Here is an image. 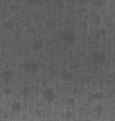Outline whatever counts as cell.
<instances>
[{
	"mask_svg": "<svg viewBox=\"0 0 115 121\" xmlns=\"http://www.w3.org/2000/svg\"><path fill=\"white\" fill-rule=\"evenodd\" d=\"M27 31H28V33H29V35H35V33H36V29H35L34 27H31V26L28 27Z\"/></svg>",
	"mask_w": 115,
	"mask_h": 121,
	"instance_id": "obj_16",
	"label": "cell"
},
{
	"mask_svg": "<svg viewBox=\"0 0 115 121\" xmlns=\"http://www.w3.org/2000/svg\"><path fill=\"white\" fill-rule=\"evenodd\" d=\"M46 27L48 30H55L56 29V22L53 21V20H48L46 22Z\"/></svg>",
	"mask_w": 115,
	"mask_h": 121,
	"instance_id": "obj_8",
	"label": "cell"
},
{
	"mask_svg": "<svg viewBox=\"0 0 115 121\" xmlns=\"http://www.w3.org/2000/svg\"><path fill=\"white\" fill-rule=\"evenodd\" d=\"M113 40L115 41V32H114V35H113Z\"/></svg>",
	"mask_w": 115,
	"mask_h": 121,
	"instance_id": "obj_26",
	"label": "cell"
},
{
	"mask_svg": "<svg viewBox=\"0 0 115 121\" xmlns=\"http://www.w3.org/2000/svg\"><path fill=\"white\" fill-rule=\"evenodd\" d=\"M93 60L96 63H98V65H102V63L106 62L107 58H106L105 53H103L102 51H96L93 53Z\"/></svg>",
	"mask_w": 115,
	"mask_h": 121,
	"instance_id": "obj_4",
	"label": "cell"
},
{
	"mask_svg": "<svg viewBox=\"0 0 115 121\" xmlns=\"http://www.w3.org/2000/svg\"><path fill=\"white\" fill-rule=\"evenodd\" d=\"M43 48H44V42H43L41 40H36V41H34V43H33V49L35 50V51H40Z\"/></svg>",
	"mask_w": 115,
	"mask_h": 121,
	"instance_id": "obj_6",
	"label": "cell"
},
{
	"mask_svg": "<svg viewBox=\"0 0 115 121\" xmlns=\"http://www.w3.org/2000/svg\"><path fill=\"white\" fill-rule=\"evenodd\" d=\"M75 102H76V101H75L74 98H68V99H67V106H71V107L74 106Z\"/></svg>",
	"mask_w": 115,
	"mask_h": 121,
	"instance_id": "obj_15",
	"label": "cell"
},
{
	"mask_svg": "<svg viewBox=\"0 0 115 121\" xmlns=\"http://www.w3.org/2000/svg\"><path fill=\"white\" fill-rule=\"evenodd\" d=\"M11 109H12V111L18 112V111H20V109H21V106H20V103L19 102H14L12 104H11Z\"/></svg>",
	"mask_w": 115,
	"mask_h": 121,
	"instance_id": "obj_11",
	"label": "cell"
},
{
	"mask_svg": "<svg viewBox=\"0 0 115 121\" xmlns=\"http://www.w3.org/2000/svg\"><path fill=\"white\" fill-rule=\"evenodd\" d=\"M112 77H113V80H114V82H115V72L112 74Z\"/></svg>",
	"mask_w": 115,
	"mask_h": 121,
	"instance_id": "obj_25",
	"label": "cell"
},
{
	"mask_svg": "<svg viewBox=\"0 0 115 121\" xmlns=\"http://www.w3.org/2000/svg\"><path fill=\"white\" fill-rule=\"evenodd\" d=\"M12 77H14V72L11 70H6V71L2 72V78L5 80H10Z\"/></svg>",
	"mask_w": 115,
	"mask_h": 121,
	"instance_id": "obj_7",
	"label": "cell"
},
{
	"mask_svg": "<svg viewBox=\"0 0 115 121\" xmlns=\"http://www.w3.org/2000/svg\"><path fill=\"white\" fill-rule=\"evenodd\" d=\"M77 1H78V4H82V6H84V4H87V0H77Z\"/></svg>",
	"mask_w": 115,
	"mask_h": 121,
	"instance_id": "obj_19",
	"label": "cell"
},
{
	"mask_svg": "<svg viewBox=\"0 0 115 121\" xmlns=\"http://www.w3.org/2000/svg\"><path fill=\"white\" fill-rule=\"evenodd\" d=\"M94 111H95L97 114H101L103 111H104V107H103V104H102V103H97L96 107H95V109H94Z\"/></svg>",
	"mask_w": 115,
	"mask_h": 121,
	"instance_id": "obj_9",
	"label": "cell"
},
{
	"mask_svg": "<svg viewBox=\"0 0 115 121\" xmlns=\"http://www.w3.org/2000/svg\"><path fill=\"white\" fill-rule=\"evenodd\" d=\"M69 118H72V112L71 111H67L66 112V119H69Z\"/></svg>",
	"mask_w": 115,
	"mask_h": 121,
	"instance_id": "obj_21",
	"label": "cell"
},
{
	"mask_svg": "<svg viewBox=\"0 0 115 121\" xmlns=\"http://www.w3.org/2000/svg\"><path fill=\"white\" fill-rule=\"evenodd\" d=\"M93 98L94 99H103V98H105V95L103 92H97V93L93 95Z\"/></svg>",
	"mask_w": 115,
	"mask_h": 121,
	"instance_id": "obj_12",
	"label": "cell"
},
{
	"mask_svg": "<svg viewBox=\"0 0 115 121\" xmlns=\"http://www.w3.org/2000/svg\"><path fill=\"white\" fill-rule=\"evenodd\" d=\"M55 6L58 8V9H64V4L60 0H55Z\"/></svg>",
	"mask_w": 115,
	"mask_h": 121,
	"instance_id": "obj_14",
	"label": "cell"
},
{
	"mask_svg": "<svg viewBox=\"0 0 115 121\" xmlns=\"http://www.w3.org/2000/svg\"><path fill=\"white\" fill-rule=\"evenodd\" d=\"M30 92H31V90H30L29 87H25V88H22V90H21V95H22V97L27 98V97H29Z\"/></svg>",
	"mask_w": 115,
	"mask_h": 121,
	"instance_id": "obj_10",
	"label": "cell"
},
{
	"mask_svg": "<svg viewBox=\"0 0 115 121\" xmlns=\"http://www.w3.org/2000/svg\"><path fill=\"white\" fill-rule=\"evenodd\" d=\"M4 1H9V0H4Z\"/></svg>",
	"mask_w": 115,
	"mask_h": 121,
	"instance_id": "obj_28",
	"label": "cell"
},
{
	"mask_svg": "<svg viewBox=\"0 0 115 121\" xmlns=\"http://www.w3.org/2000/svg\"><path fill=\"white\" fill-rule=\"evenodd\" d=\"M65 1H73V0H65Z\"/></svg>",
	"mask_w": 115,
	"mask_h": 121,
	"instance_id": "obj_27",
	"label": "cell"
},
{
	"mask_svg": "<svg viewBox=\"0 0 115 121\" xmlns=\"http://www.w3.org/2000/svg\"><path fill=\"white\" fill-rule=\"evenodd\" d=\"M62 40L67 46H72L75 42V31L73 29H65L60 35Z\"/></svg>",
	"mask_w": 115,
	"mask_h": 121,
	"instance_id": "obj_1",
	"label": "cell"
},
{
	"mask_svg": "<svg viewBox=\"0 0 115 121\" xmlns=\"http://www.w3.org/2000/svg\"><path fill=\"white\" fill-rule=\"evenodd\" d=\"M84 82H89V78H85V80H84Z\"/></svg>",
	"mask_w": 115,
	"mask_h": 121,
	"instance_id": "obj_24",
	"label": "cell"
},
{
	"mask_svg": "<svg viewBox=\"0 0 115 121\" xmlns=\"http://www.w3.org/2000/svg\"><path fill=\"white\" fill-rule=\"evenodd\" d=\"M5 28H7V29H12V23H11V22H6V23H5Z\"/></svg>",
	"mask_w": 115,
	"mask_h": 121,
	"instance_id": "obj_17",
	"label": "cell"
},
{
	"mask_svg": "<svg viewBox=\"0 0 115 121\" xmlns=\"http://www.w3.org/2000/svg\"><path fill=\"white\" fill-rule=\"evenodd\" d=\"M93 21H94V23H95V25H97V26H98V25H101V22H102V19H101V16H95V17H94V19H93Z\"/></svg>",
	"mask_w": 115,
	"mask_h": 121,
	"instance_id": "obj_13",
	"label": "cell"
},
{
	"mask_svg": "<svg viewBox=\"0 0 115 121\" xmlns=\"http://www.w3.org/2000/svg\"><path fill=\"white\" fill-rule=\"evenodd\" d=\"M60 77H62V79L64 81H69L73 79V73H72L71 71H68V70H64V71H62V73H60Z\"/></svg>",
	"mask_w": 115,
	"mask_h": 121,
	"instance_id": "obj_5",
	"label": "cell"
},
{
	"mask_svg": "<svg viewBox=\"0 0 115 121\" xmlns=\"http://www.w3.org/2000/svg\"><path fill=\"white\" fill-rule=\"evenodd\" d=\"M41 97L43 100L46 102H53L55 100V92L52 88H45L41 91Z\"/></svg>",
	"mask_w": 115,
	"mask_h": 121,
	"instance_id": "obj_2",
	"label": "cell"
},
{
	"mask_svg": "<svg viewBox=\"0 0 115 121\" xmlns=\"http://www.w3.org/2000/svg\"><path fill=\"white\" fill-rule=\"evenodd\" d=\"M100 33H101V35H103V36H104V35H106V33H107V29H104V28H103V29H101Z\"/></svg>",
	"mask_w": 115,
	"mask_h": 121,
	"instance_id": "obj_20",
	"label": "cell"
},
{
	"mask_svg": "<svg viewBox=\"0 0 115 121\" xmlns=\"http://www.w3.org/2000/svg\"><path fill=\"white\" fill-rule=\"evenodd\" d=\"M11 10H12V11H17V10H18V7H17V6H11Z\"/></svg>",
	"mask_w": 115,
	"mask_h": 121,
	"instance_id": "obj_22",
	"label": "cell"
},
{
	"mask_svg": "<svg viewBox=\"0 0 115 121\" xmlns=\"http://www.w3.org/2000/svg\"><path fill=\"white\" fill-rule=\"evenodd\" d=\"M22 68L25 69V71L29 72V73H36L38 70H39V66L38 63L34 62V61H27L22 65Z\"/></svg>",
	"mask_w": 115,
	"mask_h": 121,
	"instance_id": "obj_3",
	"label": "cell"
},
{
	"mask_svg": "<svg viewBox=\"0 0 115 121\" xmlns=\"http://www.w3.org/2000/svg\"><path fill=\"white\" fill-rule=\"evenodd\" d=\"M27 2H29L30 4H38L39 2V0H26Z\"/></svg>",
	"mask_w": 115,
	"mask_h": 121,
	"instance_id": "obj_18",
	"label": "cell"
},
{
	"mask_svg": "<svg viewBox=\"0 0 115 121\" xmlns=\"http://www.w3.org/2000/svg\"><path fill=\"white\" fill-rule=\"evenodd\" d=\"M4 93H6V95H9V93H10L9 89H5V90H4Z\"/></svg>",
	"mask_w": 115,
	"mask_h": 121,
	"instance_id": "obj_23",
	"label": "cell"
}]
</instances>
